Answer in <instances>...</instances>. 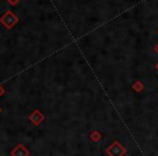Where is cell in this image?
<instances>
[{"label": "cell", "mask_w": 158, "mask_h": 156, "mask_svg": "<svg viewBox=\"0 0 158 156\" xmlns=\"http://www.w3.org/2000/svg\"><path fill=\"white\" fill-rule=\"evenodd\" d=\"M29 118H31V121H34V124H35V125H39V124L44 120V116H42V115L38 112V111H35V112H34L33 114L29 116Z\"/></svg>", "instance_id": "6da1fadb"}, {"label": "cell", "mask_w": 158, "mask_h": 156, "mask_svg": "<svg viewBox=\"0 0 158 156\" xmlns=\"http://www.w3.org/2000/svg\"><path fill=\"white\" fill-rule=\"evenodd\" d=\"M156 67H157V70H158V64H157V66H156Z\"/></svg>", "instance_id": "7a4b0ae2"}]
</instances>
